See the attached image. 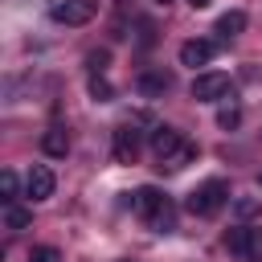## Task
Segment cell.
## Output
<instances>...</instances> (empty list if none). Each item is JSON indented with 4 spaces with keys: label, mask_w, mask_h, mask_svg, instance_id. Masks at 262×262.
Instances as JSON below:
<instances>
[{
    "label": "cell",
    "mask_w": 262,
    "mask_h": 262,
    "mask_svg": "<svg viewBox=\"0 0 262 262\" xmlns=\"http://www.w3.org/2000/svg\"><path fill=\"white\" fill-rule=\"evenodd\" d=\"M131 213H135L139 221H147L156 233H172V225H176V213H172L168 196H164L156 184H143V188L131 192Z\"/></svg>",
    "instance_id": "obj_1"
},
{
    "label": "cell",
    "mask_w": 262,
    "mask_h": 262,
    "mask_svg": "<svg viewBox=\"0 0 262 262\" xmlns=\"http://www.w3.org/2000/svg\"><path fill=\"white\" fill-rule=\"evenodd\" d=\"M225 201H229V184H225V180H205V184H196V188L184 196V209H188L192 217H213Z\"/></svg>",
    "instance_id": "obj_2"
},
{
    "label": "cell",
    "mask_w": 262,
    "mask_h": 262,
    "mask_svg": "<svg viewBox=\"0 0 262 262\" xmlns=\"http://www.w3.org/2000/svg\"><path fill=\"white\" fill-rule=\"evenodd\" d=\"M229 94H233L229 74L209 70V74H196V78H192V98H196V102H221V98H229Z\"/></svg>",
    "instance_id": "obj_3"
},
{
    "label": "cell",
    "mask_w": 262,
    "mask_h": 262,
    "mask_svg": "<svg viewBox=\"0 0 262 262\" xmlns=\"http://www.w3.org/2000/svg\"><path fill=\"white\" fill-rule=\"evenodd\" d=\"M94 12H98V0H61V4H53L49 16L57 25H90Z\"/></svg>",
    "instance_id": "obj_4"
},
{
    "label": "cell",
    "mask_w": 262,
    "mask_h": 262,
    "mask_svg": "<svg viewBox=\"0 0 262 262\" xmlns=\"http://www.w3.org/2000/svg\"><path fill=\"white\" fill-rule=\"evenodd\" d=\"M111 156H115V164H135V156H139V131H135L131 123L115 127V139H111Z\"/></svg>",
    "instance_id": "obj_5"
},
{
    "label": "cell",
    "mask_w": 262,
    "mask_h": 262,
    "mask_svg": "<svg viewBox=\"0 0 262 262\" xmlns=\"http://www.w3.org/2000/svg\"><path fill=\"white\" fill-rule=\"evenodd\" d=\"M53 184H57V180H53V172H49L45 164H33L29 176H25V192H29L33 201H49V196H53Z\"/></svg>",
    "instance_id": "obj_6"
},
{
    "label": "cell",
    "mask_w": 262,
    "mask_h": 262,
    "mask_svg": "<svg viewBox=\"0 0 262 262\" xmlns=\"http://www.w3.org/2000/svg\"><path fill=\"white\" fill-rule=\"evenodd\" d=\"M213 41H205V37H192V41H184L180 45V66H188V70H196V66H209L213 61Z\"/></svg>",
    "instance_id": "obj_7"
},
{
    "label": "cell",
    "mask_w": 262,
    "mask_h": 262,
    "mask_svg": "<svg viewBox=\"0 0 262 262\" xmlns=\"http://www.w3.org/2000/svg\"><path fill=\"white\" fill-rule=\"evenodd\" d=\"M184 147V135L176 131V127H156L151 131V151H156V160H168V156H176Z\"/></svg>",
    "instance_id": "obj_8"
},
{
    "label": "cell",
    "mask_w": 262,
    "mask_h": 262,
    "mask_svg": "<svg viewBox=\"0 0 262 262\" xmlns=\"http://www.w3.org/2000/svg\"><path fill=\"white\" fill-rule=\"evenodd\" d=\"M135 90H139L143 98H160V94L172 90V78H168V74H139V78H135Z\"/></svg>",
    "instance_id": "obj_9"
},
{
    "label": "cell",
    "mask_w": 262,
    "mask_h": 262,
    "mask_svg": "<svg viewBox=\"0 0 262 262\" xmlns=\"http://www.w3.org/2000/svg\"><path fill=\"white\" fill-rule=\"evenodd\" d=\"M41 151H45V156H66V151H70V135H66V127H49V131L41 135Z\"/></svg>",
    "instance_id": "obj_10"
},
{
    "label": "cell",
    "mask_w": 262,
    "mask_h": 262,
    "mask_svg": "<svg viewBox=\"0 0 262 262\" xmlns=\"http://www.w3.org/2000/svg\"><path fill=\"white\" fill-rule=\"evenodd\" d=\"M225 246H229V254H233L237 262H250V229H246V225L229 229V233H225Z\"/></svg>",
    "instance_id": "obj_11"
},
{
    "label": "cell",
    "mask_w": 262,
    "mask_h": 262,
    "mask_svg": "<svg viewBox=\"0 0 262 262\" xmlns=\"http://www.w3.org/2000/svg\"><path fill=\"white\" fill-rule=\"evenodd\" d=\"M242 29H246V12H242V8H229V12H221V16H217V33H221L225 41H229V37H237Z\"/></svg>",
    "instance_id": "obj_12"
},
{
    "label": "cell",
    "mask_w": 262,
    "mask_h": 262,
    "mask_svg": "<svg viewBox=\"0 0 262 262\" xmlns=\"http://www.w3.org/2000/svg\"><path fill=\"white\" fill-rule=\"evenodd\" d=\"M192 160H196V147H192V143H184V147H180L176 156L160 160V168H168V172H180V168H184V164H192Z\"/></svg>",
    "instance_id": "obj_13"
},
{
    "label": "cell",
    "mask_w": 262,
    "mask_h": 262,
    "mask_svg": "<svg viewBox=\"0 0 262 262\" xmlns=\"http://www.w3.org/2000/svg\"><path fill=\"white\" fill-rule=\"evenodd\" d=\"M4 225H8V229H29V225H33V213L20 209V205H8V209H4Z\"/></svg>",
    "instance_id": "obj_14"
},
{
    "label": "cell",
    "mask_w": 262,
    "mask_h": 262,
    "mask_svg": "<svg viewBox=\"0 0 262 262\" xmlns=\"http://www.w3.org/2000/svg\"><path fill=\"white\" fill-rule=\"evenodd\" d=\"M90 98H94V102H111V98H115V86H111L102 74H90Z\"/></svg>",
    "instance_id": "obj_15"
},
{
    "label": "cell",
    "mask_w": 262,
    "mask_h": 262,
    "mask_svg": "<svg viewBox=\"0 0 262 262\" xmlns=\"http://www.w3.org/2000/svg\"><path fill=\"white\" fill-rule=\"evenodd\" d=\"M106 66H111V53H106V49H90V53H86V70H90V74H102Z\"/></svg>",
    "instance_id": "obj_16"
},
{
    "label": "cell",
    "mask_w": 262,
    "mask_h": 262,
    "mask_svg": "<svg viewBox=\"0 0 262 262\" xmlns=\"http://www.w3.org/2000/svg\"><path fill=\"white\" fill-rule=\"evenodd\" d=\"M237 123H242V111H237V106H221V111H217V127H221V131H233Z\"/></svg>",
    "instance_id": "obj_17"
},
{
    "label": "cell",
    "mask_w": 262,
    "mask_h": 262,
    "mask_svg": "<svg viewBox=\"0 0 262 262\" xmlns=\"http://www.w3.org/2000/svg\"><path fill=\"white\" fill-rule=\"evenodd\" d=\"M258 209H262V201H258V196H237V201H233V213H237L242 221H246V217H254Z\"/></svg>",
    "instance_id": "obj_18"
},
{
    "label": "cell",
    "mask_w": 262,
    "mask_h": 262,
    "mask_svg": "<svg viewBox=\"0 0 262 262\" xmlns=\"http://www.w3.org/2000/svg\"><path fill=\"white\" fill-rule=\"evenodd\" d=\"M29 262H61V254L53 246H33L29 250Z\"/></svg>",
    "instance_id": "obj_19"
},
{
    "label": "cell",
    "mask_w": 262,
    "mask_h": 262,
    "mask_svg": "<svg viewBox=\"0 0 262 262\" xmlns=\"http://www.w3.org/2000/svg\"><path fill=\"white\" fill-rule=\"evenodd\" d=\"M0 192H4L8 205L16 201V172H0Z\"/></svg>",
    "instance_id": "obj_20"
},
{
    "label": "cell",
    "mask_w": 262,
    "mask_h": 262,
    "mask_svg": "<svg viewBox=\"0 0 262 262\" xmlns=\"http://www.w3.org/2000/svg\"><path fill=\"white\" fill-rule=\"evenodd\" d=\"M250 262H262V229H250Z\"/></svg>",
    "instance_id": "obj_21"
},
{
    "label": "cell",
    "mask_w": 262,
    "mask_h": 262,
    "mask_svg": "<svg viewBox=\"0 0 262 262\" xmlns=\"http://www.w3.org/2000/svg\"><path fill=\"white\" fill-rule=\"evenodd\" d=\"M188 4H192V8H209L213 0H188Z\"/></svg>",
    "instance_id": "obj_22"
},
{
    "label": "cell",
    "mask_w": 262,
    "mask_h": 262,
    "mask_svg": "<svg viewBox=\"0 0 262 262\" xmlns=\"http://www.w3.org/2000/svg\"><path fill=\"white\" fill-rule=\"evenodd\" d=\"M156 4H160V8H168V4H172V0H156Z\"/></svg>",
    "instance_id": "obj_23"
}]
</instances>
